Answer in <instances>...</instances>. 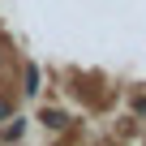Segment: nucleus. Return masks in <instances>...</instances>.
Wrapping results in <instances>:
<instances>
[{
  "mask_svg": "<svg viewBox=\"0 0 146 146\" xmlns=\"http://www.w3.org/2000/svg\"><path fill=\"white\" fill-rule=\"evenodd\" d=\"M26 90H30V95L39 90V73H35V69H26Z\"/></svg>",
  "mask_w": 146,
  "mask_h": 146,
  "instance_id": "obj_1",
  "label": "nucleus"
},
{
  "mask_svg": "<svg viewBox=\"0 0 146 146\" xmlns=\"http://www.w3.org/2000/svg\"><path fill=\"white\" fill-rule=\"evenodd\" d=\"M9 112H13V103H5V99H0V120H5Z\"/></svg>",
  "mask_w": 146,
  "mask_h": 146,
  "instance_id": "obj_3",
  "label": "nucleus"
},
{
  "mask_svg": "<svg viewBox=\"0 0 146 146\" xmlns=\"http://www.w3.org/2000/svg\"><path fill=\"white\" fill-rule=\"evenodd\" d=\"M43 120H47V125H52V129H60V125H64V112H47V116H43Z\"/></svg>",
  "mask_w": 146,
  "mask_h": 146,
  "instance_id": "obj_2",
  "label": "nucleus"
}]
</instances>
